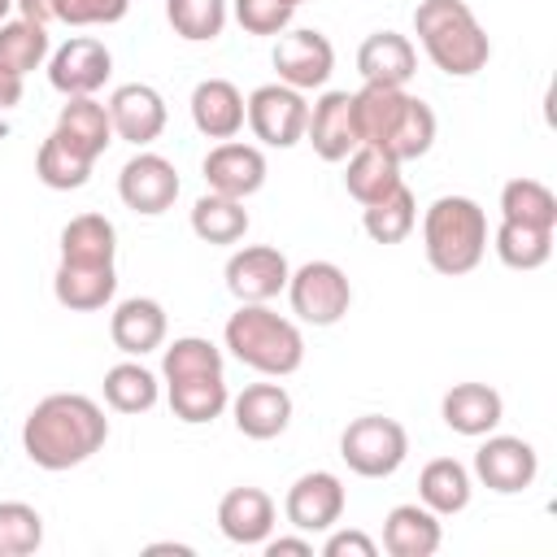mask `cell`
<instances>
[{
    "mask_svg": "<svg viewBox=\"0 0 557 557\" xmlns=\"http://www.w3.org/2000/svg\"><path fill=\"white\" fill-rule=\"evenodd\" d=\"M305 139L322 161H348L357 148V126H352V91H326L305 122Z\"/></svg>",
    "mask_w": 557,
    "mask_h": 557,
    "instance_id": "15",
    "label": "cell"
},
{
    "mask_svg": "<svg viewBox=\"0 0 557 557\" xmlns=\"http://www.w3.org/2000/svg\"><path fill=\"white\" fill-rule=\"evenodd\" d=\"M131 0H57V17L70 26H109L122 22Z\"/></svg>",
    "mask_w": 557,
    "mask_h": 557,
    "instance_id": "43",
    "label": "cell"
},
{
    "mask_svg": "<svg viewBox=\"0 0 557 557\" xmlns=\"http://www.w3.org/2000/svg\"><path fill=\"white\" fill-rule=\"evenodd\" d=\"M283 513L296 531H331L344 513V483L331 470H309L287 487Z\"/></svg>",
    "mask_w": 557,
    "mask_h": 557,
    "instance_id": "12",
    "label": "cell"
},
{
    "mask_svg": "<svg viewBox=\"0 0 557 557\" xmlns=\"http://www.w3.org/2000/svg\"><path fill=\"white\" fill-rule=\"evenodd\" d=\"M48 57V30L30 17L0 22V70L13 78H26Z\"/></svg>",
    "mask_w": 557,
    "mask_h": 557,
    "instance_id": "33",
    "label": "cell"
},
{
    "mask_svg": "<svg viewBox=\"0 0 557 557\" xmlns=\"http://www.w3.org/2000/svg\"><path fill=\"white\" fill-rule=\"evenodd\" d=\"M357 70L366 83H383V87H405L418 70V52L405 35L396 30H374L366 35V44L357 48Z\"/></svg>",
    "mask_w": 557,
    "mask_h": 557,
    "instance_id": "18",
    "label": "cell"
},
{
    "mask_svg": "<svg viewBox=\"0 0 557 557\" xmlns=\"http://www.w3.org/2000/svg\"><path fill=\"white\" fill-rule=\"evenodd\" d=\"M422 248L440 274H470L487 252V213L470 196H440L422 218Z\"/></svg>",
    "mask_w": 557,
    "mask_h": 557,
    "instance_id": "3",
    "label": "cell"
},
{
    "mask_svg": "<svg viewBox=\"0 0 557 557\" xmlns=\"http://www.w3.org/2000/svg\"><path fill=\"white\" fill-rule=\"evenodd\" d=\"M265 557H313V544L300 535H278V540H265Z\"/></svg>",
    "mask_w": 557,
    "mask_h": 557,
    "instance_id": "45",
    "label": "cell"
},
{
    "mask_svg": "<svg viewBox=\"0 0 557 557\" xmlns=\"http://www.w3.org/2000/svg\"><path fill=\"white\" fill-rule=\"evenodd\" d=\"M413 222H418V205H413V191L405 183L392 196L366 205V213H361V226L374 244H400L413 231Z\"/></svg>",
    "mask_w": 557,
    "mask_h": 557,
    "instance_id": "34",
    "label": "cell"
},
{
    "mask_svg": "<svg viewBox=\"0 0 557 557\" xmlns=\"http://www.w3.org/2000/svg\"><path fill=\"white\" fill-rule=\"evenodd\" d=\"M161 370H165L170 383L196 379V374H222V348H213V344L200 339V335H183V339H174V344L165 348Z\"/></svg>",
    "mask_w": 557,
    "mask_h": 557,
    "instance_id": "40",
    "label": "cell"
},
{
    "mask_svg": "<svg viewBox=\"0 0 557 557\" xmlns=\"http://www.w3.org/2000/svg\"><path fill=\"white\" fill-rule=\"evenodd\" d=\"M57 135L78 148L83 157H100L109 144H113V122H109V109L91 96H65L61 104V117H57Z\"/></svg>",
    "mask_w": 557,
    "mask_h": 557,
    "instance_id": "23",
    "label": "cell"
},
{
    "mask_svg": "<svg viewBox=\"0 0 557 557\" xmlns=\"http://www.w3.org/2000/svg\"><path fill=\"white\" fill-rule=\"evenodd\" d=\"M117 196L135 213H148V218L152 213H165L174 205V196H178V170L165 157H157V152H139V157H131L122 165Z\"/></svg>",
    "mask_w": 557,
    "mask_h": 557,
    "instance_id": "10",
    "label": "cell"
},
{
    "mask_svg": "<svg viewBox=\"0 0 557 557\" xmlns=\"http://www.w3.org/2000/svg\"><path fill=\"white\" fill-rule=\"evenodd\" d=\"M218 527L231 544H265L274 531V500L261 487H231L218 505Z\"/></svg>",
    "mask_w": 557,
    "mask_h": 557,
    "instance_id": "17",
    "label": "cell"
},
{
    "mask_svg": "<svg viewBox=\"0 0 557 557\" xmlns=\"http://www.w3.org/2000/svg\"><path fill=\"white\" fill-rule=\"evenodd\" d=\"M418 496H422V505L431 509V513H461L466 505H470V474H466V466L461 461H453V457H435V461H426L422 466V474H418Z\"/></svg>",
    "mask_w": 557,
    "mask_h": 557,
    "instance_id": "29",
    "label": "cell"
},
{
    "mask_svg": "<svg viewBox=\"0 0 557 557\" xmlns=\"http://www.w3.org/2000/svg\"><path fill=\"white\" fill-rule=\"evenodd\" d=\"M292 4H305V0H292Z\"/></svg>",
    "mask_w": 557,
    "mask_h": 557,
    "instance_id": "49",
    "label": "cell"
},
{
    "mask_svg": "<svg viewBox=\"0 0 557 557\" xmlns=\"http://www.w3.org/2000/svg\"><path fill=\"white\" fill-rule=\"evenodd\" d=\"M226 348L244 366H252L257 374H274V379L296 374L300 361H305L300 331L287 318H278L274 309H265V305H239V313H231Z\"/></svg>",
    "mask_w": 557,
    "mask_h": 557,
    "instance_id": "4",
    "label": "cell"
},
{
    "mask_svg": "<svg viewBox=\"0 0 557 557\" xmlns=\"http://www.w3.org/2000/svg\"><path fill=\"white\" fill-rule=\"evenodd\" d=\"M165 17L174 26V35L205 44L218 39L226 26V0H165Z\"/></svg>",
    "mask_w": 557,
    "mask_h": 557,
    "instance_id": "39",
    "label": "cell"
},
{
    "mask_svg": "<svg viewBox=\"0 0 557 557\" xmlns=\"http://www.w3.org/2000/svg\"><path fill=\"white\" fill-rule=\"evenodd\" d=\"M413 30H418L426 57L453 78L479 74L492 57V44L466 0H422L413 9Z\"/></svg>",
    "mask_w": 557,
    "mask_h": 557,
    "instance_id": "2",
    "label": "cell"
},
{
    "mask_svg": "<svg viewBox=\"0 0 557 557\" xmlns=\"http://www.w3.org/2000/svg\"><path fill=\"white\" fill-rule=\"evenodd\" d=\"M109 440V418L91 396L78 392H57L44 396L26 426H22V448L39 470H70L83 466L91 453H100Z\"/></svg>",
    "mask_w": 557,
    "mask_h": 557,
    "instance_id": "1",
    "label": "cell"
},
{
    "mask_svg": "<svg viewBox=\"0 0 557 557\" xmlns=\"http://www.w3.org/2000/svg\"><path fill=\"white\" fill-rule=\"evenodd\" d=\"M322 553H326V557H374L379 548H374V540L361 535V531H335V535L322 544Z\"/></svg>",
    "mask_w": 557,
    "mask_h": 557,
    "instance_id": "44",
    "label": "cell"
},
{
    "mask_svg": "<svg viewBox=\"0 0 557 557\" xmlns=\"http://www.w3.org/2000/svg\"><path fill=\"white\" fill-rule=\"evenodd\" d=\"M35 170H39V178H44L48 187H57V191H74V187H83V183L91 178V157H83L78 148H70V144L52 131V135L39 144Z\"/></svg>",
    "mask_w": 557,
    "mask_h": 557,
    "instance_id": "36",
    "label": "cell"
},
{
    "mask_svg": "<svg viewBox=\"0 0 557 557\" xmlns=\"http://www.w3.org/2000/svg\"><path fill=\"white\" fill-rule=\"evenodd\" d=\"M17 9H22V17H30V22H52L57 17V0H13Z\"/></svg>",
    "mask_w": 557,
    "mask_h": 557,
    "instance_id": "46",
    "label": "cell"
},
{
    "mask_svg": "<svg viewBox=\"0 0 557 557\" xmlns=\"http://www.w3.org/2000/svg\"><path fill=\"white\" fill-rule=\"evenodd\" d=\"M205 183H209V191L231 196V200H244V196L261 191V183H265V157H261V148L231 144V139L218 144L205 157Z\"/></svg>",
    "mask_w": 557,
    "mask_h": 557,
    "instance_id": "16",
    "label": "cell"
},
{
    "mask_svg": "<svg viewBox=\"0 0 557 557\" xmlns=\"http://www.w3.org/2000/svg\"><path fill=\"white\" fill-rule=\"evenodd\" d=\"M474 474L483 479V487H492L500 496H513V492H527L535 483L540 457L518 435H487V444L474 453Z\"/></svg>",
    "mask_w": 557,
    "mask_h": 557,
    "instance_id": "8",
    "label": "cell"
},
{
    "mask_svg": "<svg viewBox=\"0 0 557 557\" xmlns=\"http://www.w3.org/2000/svg\"><path fill=\"white\" fill-rule=\"evenodd\" d=\"M292 270H287V257L270 244H252V248H239L231 261H226V287L235 300L244 305H265L270 296H278L287 287Z\"/></svg>",
    "mask_w": 557,
    "mask_h": 557,
    "instance_id": "11",
    "label": "cell"
},
{
    "mask_svg": "<svg viewBox=\"0 0 557 557\" xmlns=\"http://www.w3.org/2000/svg\"><path fill=\"white\" fill-rule=\"evenodd\" d=\"M244 117L252 126V135L270 148H292L305 139V122H309V104L296 87L287 83H265L244 100Z\"/></svg>",
    "mask_w": 557,
    "mask_h": 557,
    "instance_id": "7",
    "label": "cell"
},
{
    "mask_svg": "<svg viewBox=\"0 0 557 557\" xmlns=\"http://www.w3.org/2000/svg\"><path fill=\"white\" fill-rule=\"evenodd\" d=\"M226 400H231V396H226L222 374H196V379L170 383V409H174L178 422H191V426L213 422V418L226 409Z\"/></svg>",
    "mask_w": 557,
    "mask_h": 557,
    "instance_id": "31",
    "label": "cell"
},
{
    "mask_svg": "<svg viewBox=\"0 0 557 557\" xmlns=\"http://www.w3.org/2000/svg\"><path fill=\"white\" fill-rule=\"evenodd\" d=\"M17 100H22V78H13V74L0 70V109H9Z\"/></svg>",
    "mask_w": 557,
    "mask_h": 557,
    "instance_id": "47",
    "label": "cell"
},
{
    "mask_svg": "<svg viewBox=\"0 0 557 557\" xmlns=\"http://www.w3.org/2000/svg\"><path fill=\"white\" fill-rule=\"evenodd\" d=\"M292 422V396L278 383H252L235 396V426L248 440H274Z\"/></svg>",
    "mask_w": 557,
    "mask_h": 557,
    "instance_id": "20",
    "label": "cell"
},
{
    "mask_svg": "<svg viewBox=\"0 0 557 557\" xmlns=\"http://www.w3.org/2000/svg\"><path fill=\"white\" fill-rule=\"evenodd\" d=\"M109 335L126 357H144V352L161 348V339H165V309L148 296H131L113 309Z\"/></svg>",
    "mask_w": 557,
    "mask_h": 557,
    "instance_id": "22",
    "label": "cell"
},
{
    "mask_svg": "<svg viewBox=\"0 0 557 557\" xmlns=\"http://www.w3.org/2000/svg\"><path fill=\"white\" fill-rule=\"evenodd\" d=\"M409 453V435L396 418H383V413H366V418H352L339 435V457L348 461L352 474L361 479H387L400 470Z\"/></svg>",
    "mask_w": 557,
    "mask_h": 557,
    "instance_id": "5",
    "label": "cell"
},
{
    "mask_svg": "<svg viewBox=\"0 0 557 557\" xmlns=\"http://www.w3.org/2000/svg\"><path fill=\"white\" fill-rule=\"evenodd\" d=\"M191 231L205 244H239L244 231H248V209H244V200H231V196L209 191L191 209Z\"/></svg>",
    "mask_w": 557,
    "mask_h": 557,
    "instance_id": "32",
    "label": "cell"
},
{
    "mask_svg": "<svg viewBox=\"0 0 557 557\" xmlns=\"http://www.w3.org/2000/svg\"><path fill=\"white\" fill-rule=\"evenodd\" d=\"M287 296H292V309L313 326H335L352 305L348 274L335 261H305L287 278Z\"/></svg>",
    "mask_w": 557,
    "mask_h": 557,
    "instance_id": "6",
    "label": "cell"
},
{
    "mask_svg": "<svg viewBox=\"0 0 557 557\" xmlns=\"http://www.w3.org/2000/svg\"><path fill=\"white\" fill-rule=\"evenodd\" d=\"M44 544V518L22 500H0V557H26Z\"/></svg>",
    "mask_w": 557,
    "mask_h": 557,
    "instance_id": "41",
    "label": "cell"
},
{
    "mask_svg": "<svg viewBox=\"0 0 557 557\" xmlns=\"http://www.w3.org/2000/svg\"><path fill=\"white\" fill-rule=\"evenodd\" d=\"M274 70H278V83L296 87V91H309V87H322L335 70V48L322 30H292V35H278L274 44Z\"/></svg>",
    "mask_w": 557,
    "mask_h": 557,
    "instance_id": "9",
    "label": "cell"
},
{
    "mask_svg": "<svg viewBox=\"0 0 557 557\" xmlns=\"http://www.w3.org/2000/svg\"><path fill=\"white\" fill-rule=\"evenodd\" d=\"M104 400L117 409V413H144L157 405V379L135 366V361H122L104 374Z\"/></svg>",
    "mask_w": 557,
    "mask_h": 557,
    "instance_id": "38",
    "label": "cell"
},
{
    "mask_svg": "<svg viewBox=\"0 0 557 557\" xmlns=\"http://www.w3.org/2000/svg\"><path fill=\"white\" fill-rule=\"evenodd\" d=\"M440 540V513H431L426 505H396L383 522V548L392 557H431Z\"/></svg>",
    "mask_w": 557,
    "mask_h": 557,
    "instance_id": "25",
    "label": "cell"
},
{
    "mask_svg": "<svg viewBox=\"0 0 557 557\" xmlns=\"http://www.w3.org/2000/svg\"><path fill=\"white\" fill-rule=\"evenodd\" d=\"M344 187H348L352 200L374 205V200H383V196H392V191L400 187V161L387 157V152L374 148V144H357L352 157H348Z\"/></svg>",
    "mask_w": 557,
    "mask_h": 557,
    "instance_id": "27",
    "label": "cell"
},
{
    "mask_svg": "<svg viewBox=\"0 0 557 557\" xmlns=\"http://www.w3.org/2000/svg\"><path fill=\"white\" fill-rule=\"evenodd\" d=\"M52 292L65 309H78V313H91V309H104L117 292V274L113 265H74V261H61L57 265V278H52Z\"/></svg>",
    "mask_w": 557,
    "mask_h": 557,
    "instance_id": "26",
    "label": "cell"
},
{
    "mask_svg": "<svg viewBox=\"0 0 557 557\" xmlns=\"http://www.w3.org/2000/svg\"><path fill=\"white\" fill-rule=\"evenodd\" d=\"M113 74V57L100 39H70L52 52V65H48V78L61 96H91L104 87V78Z\"/></svg>",
    "mask_w": 557,
    "mask_h": 557,
    "instance_id": "13",
    "label": "cell"
},
{
    "mask_svg": "<svg viewBox=\"0 0 557 557\" xmlns=\"http://www.w3.org/2000/svg\"><path fill=\"white\" fill-rule=\"evenodd\" d=\"M292 0H235V22L248 35H283L292 26Z\"/></svg>",
    "mask_w": 557,
    "mask_h": 557,
    "instance_id": "42",
    "label": "cell"
},
{
    "mask_svg": "<svg viewBox=\"0 0 557 557\" xmlns=\"http://www.w3.org/2000/svg\"><path fill=\"white\" fill-rule=\"evenodd\" d=\"M409 96L405 87H383V83H366L361 91H352V126H357V144H374L383 148L405 113Z\"/></svg>",
    "mask_w": 557,
    "mask_h": 557,
    "instance_id": "21",
    "label": "cell"
},
{
    "mask_svg": "<svg viewBox=\"0 0 557 557\" xmlns=\"http://www.w3.org/2000/svg\"><path fill=\"white\" fill-rule=\"evenodd\" d=\"M500 222L557 231V196L540 178H509L500 187Z\"/></svg>",
    "mask_w": 557,
    "mask_h": 557,
    "instance_id": "30",
    "label": "cell"
},
{
    "mask_svg": "<svg viewBox=\"0 0 557 557\" xmlns=\"http://www.w3.org/2000/svg\"><path fill=\"white\" fill-rule=\"evenodd\" d=\"M109 122H113V135L144 148L152 144L161 131H165V100L157 96V87L148 83H126L109 96Z\"/></svg>",
    "mask_w": 557,
    "mask_h": 557,
    "instance_id": "14",
    "label": "cell"
},
{
    "mask_svg": "<svg viewBox=\"0 0 557 557\" xmlns=\"http://www.w3.org/2000/svg\"><path fill=\"white\" fill-rule=\"evenodd\" d=\"M191 122L209 139H235L244 126V96L226 78H205L191 91Z\"/></svg>",
    "mask_w": 557,
    "mask_h": 557,
    "instance_id": "19",
    "label": "cell"
},
{
    "mask_svg": "<svg viewBox=\"0 0 557 557\" xmlns=\"http://www.w3.org/2000/svg\"><path fill=\"white\" fill-rule=\"evenodd\" d=\"M117 252V231L104 213H78L61 231V261L74 265H113Z\"/></svg>",
    "mask_w": 557,
    "mask_h": 557,
    "instance_id": "28",
    "label": "cell"
},
{
    "mask_svg": "<svg viewBox=\"0 0 557 557\" xmlns=\"http://www.w3.org/2000/svg\"><path fill=\"white\" fill-rule=\"evenodd\" d=\"M440 413L457 435H487L496 431L505 405H500V392H492L487 383H457L453 392H444Z\"/></svg>",
    "mask_w": 557,
    "mask_h": 557,
    "instance_id": "24",
    "label": "cell"
},
{
    "mask_svg": "<svg viewBox=\"0 0 557 557\" xmlns=\"http://www.w3.org/2000/svg\"><path fill=\"white\" fill-rule=\"evenodd\" d=\"M496 257L509 270H540L553 257V231L544 226H522V222H500L496 226Z\"/></svg>",
    "mask_w": 557,
    "mask_h": 557,
    "instance_id": "35",
    "label": "cell"
},
{
    "mask_svg": "<svg viewBox=\"0 0 557 557\" xmlns=\"http://www.w3.org/2000/svg\"><path fill=\"white\" fill-rule=\"evenodd\" d=\"M431 144H435V113H431V104H426V100L409 96V104H405V113H400V122H396L392 139L383 144V152H387V157H396V161H418Z\"/></svg>",
    "mask_w": 557,
    "mask_h": 557,
    "instance_id": "37",
    "label": "cell"
},
{
    "mask_svg": "<svg viewBox=\"0 0 557 557\" xmlns=\"http://www.w3.org/2000/svg\"><path fill=\"white\" fill-rule=\"evenodd\" d=\"M13 9V0H0V22H4V13Z\"/></svg>",
    "mask_w": 557,
    "mask_h": 557,
    "instance_id": "48",
    "label": "cell"
}]
</instances>
